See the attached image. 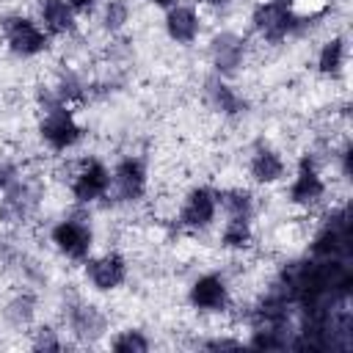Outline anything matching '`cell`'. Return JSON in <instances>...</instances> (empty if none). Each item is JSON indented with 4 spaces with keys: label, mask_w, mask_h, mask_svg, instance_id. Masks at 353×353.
I'll return each instance as SVG.
<instances>
[{
    "label": "cell",
    "mask_w": 353,
    "mask_h": 353,
    "mask_svg": "<svg viewBox=\"0 0 353 353\" xmlns=\"http://www.w3.org/2000/svg\"><path fill=\"white\" fill-rule=\"evenodd\" d=\"M314 14L298 11L292 0H259L251 8V30L259 41L270 47H281L290 39H298L309 30V22H314Z\"/></svg>",
    "instance_id": "obj_1"
},
{
    "label": "cell",
    "mask_w": 353,
    "mask_h": 353,
    "mask_svg": "<svg viewBox=\"0 0 353 353\" xmlns=\"http://www.w3.org/2000/svg\"><path fill=\"white\" fill-rule=\"evenodd\" d=\"M36 132H39V141L55 154L72 152L85 138V127L80 124L74 108L66 105V102H58L50 88L39 91V124H36Z\"/></svg>",
    "instance_id": "obj_2"
},
{
    "label": "cell",
    "mask_w": 353,
    "mask_h": 353,
    "mask_svg": "<svg viewBox=\"0 0 353 353\" xmlns=\"http://www.w3.org/2000/svg\"><path fill=\"white\" fill-rule=\"evenodd\" d=\"M0 39L3 47L22 61L41 58L52 50V36L39 25L36 17H28L22 11H8L0 17Z\"/></svg>",
    "instance_id": "obj_3"
},
{
    "label": "cell",
    "mask_w": 353,
    "mask_h": 353,
    "mask_svg": "<svg viewBox=\"0 0 353 353\" xmlns=\"http://www.w3.org/2000/svg\"><path fill=\"white\" fill-rule=\"evenodd\" d=\"M50 243L52 248L69 259V262H85L94 254V223L85 212H69L63 218H58L50 229Z\"/></svg>",
    "instance_id": "obj_4"
},
{
    "label": "cell",
    "mask_w": 353,
    "mask_h": 353,
    "mask_svg": "<svg viewBox=\"0 0 353 353\" xmlns=\"http://www.w3.org/2000/svg\"><path fill=\"white\" fill-rule=\"evenodd\" d=\"M61 320H63L66 334L77 345H99L110 331V317L105 314V309L85 298H77V295H72L63 303Z\"/></svg>",
    "instance_id": "obj_5"
},
{
    "label": "cell",
    "mask_w": 353,
    "mask_h": 353,
    "mask_svg": "<svg viewBox=\"0 0 353 353\" xmlns=\"http://www.w3.org/2000/svg\"><path fill=\"white\" fill-rule=\"evenodd\" d=\"M149 193V165L141 154H124L110 168V193L108 201L130 207L143 201Z\"/></svg>",
    "instance_id": "obj_6"
},
{
    "label": "cell",
    "mask_w": 353,
    "mask_h": 353,
    "mask_svg": "<svg viewBox=\"0 0 353 353\" xmlns=\"http://www.w3.org/2000/svg\"><path fill=\"white\" fill-rule=\"evenodd\" d=\"M41 207V185L25 174H19L0 193V223L3 226H25L36 218Z\"/></svg>",
    "instance_id": "obj_7"
},
{
    "label": "cell",
    "mask_w": 353,
    "mask_h": 353,
    "mask_svg": "<svg viewBox=\"0 0 353 353\" xmlns=\"http://www.w3.org/2000/svg\"><path fill=\"white\" fill-rule=\"evenodd\" d=\"M328 196V182L320 171V163L314 154H301L295 174L287 188V201L298 210H317Z\"/></svg>",
    "instance_id": "obj_8"
},
{
    "label": "cell",
    "mask_w": 353,
    "mask_h": 353,
    "mask_svg": "<svg viewBox=\"0 0 353 353\" xmlns=\"http://www.w3.org/2000/svg\"><path fill=\"white\" fill-rule=\"evenodd\" d=\"M221 212V201H218V188L212 185H193L176 210V226L182 232H207L215 226Z\"/></svg>",
    "instance_id": "obj_9"
},
{
    "label": "cell",
    "mask_w": 353,
    "mask_h": 353,
    "mask_svg": "<svg viewBox=\"0 0 353 353\" xmlns=\"http://www.w3.org/2000/svg\"><path fill=\"white\" fill-rule=\"evenodd\" d=\"M207 58L212 74L232 80L248 63V39L237 30H215L207 41Z\"/></svg>",
    "instance_id": "obj_10"
},
{
    "label": "cell",
    "mask_w": 353,
    "mask_h": 353,
    "mask_svg": "<svg viewBox=\"0 0 353 353\" xmlns=\"http://www.w3.org/2000/svg\"><path fill=\"white\" fill-rule=\"evenodd\" d=\"M185 298H188V306L196 314H207V317L226 314L232 309V287H229L226 276L215 273V270L199 273L188 284V295Z\"/></svg>",
    "instance_id": "obj_11"
},
{
    "label": "cell",
    "mask_w": 353,
    "mask_h": 353,
    "mask_svg": "<svg viewBox=\"0 0 353 353\" xmlns=\"http://www.w3.org/2000/svg\"><path fill=\"white\" fill-rule=\"evenodd\" d=\"M83 276L85 284L94 292L110 295L116 290H121L130 279V262L121 251H102V254H91L83 262Z\"/></svg>",
    "instance_id": "obj_12"
},
{
    "label": "cell",
    "mask_w": 353,
    "mask_h": 353,
    "mask_svg": "<svg viewBox=\"0 0 353 353\" xmlns=\"http://www.w3.org/2000/svg\"><path fill=\"white\" fill-rule=\"evenodd\" d=\"M69 193L77 207H91L105 201L110 193V165L99 157H85L69 179Z\"/></svg>",
    "instance_id": "obj_13"
},
{
    "label": "cell",
    "mask_w": 353,
    "mask_h": 353,
    "mask_svg": "<svg viewBox=\"0 0 353 353\" xmlns=\"http://www.w3.org/2000/svg\"><path fill=\"white\" fill-rule=\"evenodd\" d=\"M201 97H204V105L221 116V119H229V121H237L243 116H248L251 110V102L245 94H240L226 77H218V74H210L201 85Z\"/></svg>",
    "instance_id": "obj_14"
},
{
    "label": "cell",
    "mask_w": 353,
    "mask_h": 353,
    "mask_svg": "<svg viewBox=\"0 0 353 353\" xmlns=\"http://www.w3.org/2000/svg\"><path fill=\"white\" fill-rule=\"evenodd\" d=\"M248 179L259 188H270L287 179V160L270 141H256L248 152Z\"/></svg>",
    "instance_id": "obj_15"
},
{
    "label": "cell",
    "mask_w": 353,
    "mask_h": 353,
    "mask_svg": "<svg viewBox=\"0 0 353 353\" xmlns=\"http://www.w3.org/2000/svg\"><path fill=\"white\" fill-rule=\"evenodd\" d=\"M163 30L168 36L171 44L176 47H190L199 41L201 30H204V17L196 6L190 3H176L171 8H165V17H163Z\"/></svg>",
    "instance_id": "obj_16"
},
{
    "label": "cell",
    "mask_w": 353,
    "mask_h": 353,
    "mask_svg": "<svg viewBox=\"0 0 353 353\" xmlns=\"http://www.w3.org/2000/svg\"><path fill=\"white\" fill-rule=\"evenodd\" d=\"M77 17L80 14L69 6V0H36V19L52 39L77 33V28H80Z\"/></svg>",
    "instance_id": "obj_17"
},
{
    "label": "cell",
    "mask_w": 353,
    "mask_h": 353,
    "mask_svg": "<svg viewBox=\"0 0 353 353\" xmlns=\"http://www.w3.org/2000/svg\"><path fill=\"white\" fill-rule=\"evenodd\" d=\"M36 312H39V298H36V292L28 290V287H19L17 292H11V295L6 298V303H3V309H0L3 323H6L8 328H17V331L33 328Z\"/></svg>",
    "instance_id": "obj_18"
},
{
    "label": "cell",
    "mask_w": 353,
    "mask_h": 353,
    "mask_svg": "<svg viewBox=\"0 0 353 353\" xmlns=\"http://www.w3.org/2000/svg\"><path fill=\"white\" fill-rule=\"evenodd\" d=\"M345 66H347V39L342 33H334L320 44L314 69L325 80H339L345 74Z\"/></svg>",
    "instance_id": "obj_19"
},
{
    "label": "cell",
    "mask_w": 353,
    "mask_h": 353,
    "mask_svg": "<svg viewBox=\"0 0 353 353\" xmlns=\"http://www.w3.org/2000/svg\"><path fill=\"white\" fill-rule=\"evenodd\" d=\"M256 234H254V221L251 218H223L221 234H218V245L229 254H243L254 245Z\"/></svg>",
    "instance_id": "obj_20"
},
{
    "label": "cell",
    "mask_w": 353,
    "mask_h": 353,
    "mask_svg": "<svg viewBox=\"0 0 353 353\" xmlns=\"http://www.w3.org/2000/svg\"><path fill=\"white\" fill-rule=\"evenodd\" d=\"M218 201H221L223 218H251L254 221V215H256V196L243 185L218 190Z\"/></svg>",
    "instance_id": "obj_21"
},
{
    "label": "cell",
    "mask_w": 353,
    "mask_h": 353,
    "mask_svg": "<svg viewBox=\"0 0 353 353\" xmlns=\"http://www.w3.org/2000/svg\"><path fill=\"white\" fill-rule=\"evenodd\" d=\"M50 91H52V97L58 99V102H66V105H80L83 99H85V94L91 91L88 88V83L77 74V72H72V69H66V72H61L58 74V80L52 83V85H47Z\"/></svg>",
    "instance_id": "obj_22"
},
{
    "label": "cell",
    "mask_w": 353,
    "mask_h": 353,
    "mask_svg": "<svg viewBox=\"0 0 353 353\" xmlns=\"http://www.w3.org/2000/svg\"><path fill=\"white\" fill-rule=\"evenodd\" d=\"M132 19V6L130 0H102L99 3V28L108 36L121 33Z\"/></svg>",
    "instance_id": "obj_23"
},
{
    "label": "cell",
    "mask_w": 353,
    "mask_h": 353,
    "mask_svg": "<svg viewBox=\"0 0 353 353\" xmlns=\"http://www.w3.org/2000/svg\"><path fill=\"white\" fill-rule=\"evenodd\" d=\"M108 347L116 350V353H146V350H152V336H149L143 328L130 325V328L116 331V334L110 336Z\"/></svg>",
    "instance_id": "obj_24"
},
{
    "label": "cell",
    "mask_w": 353,
    "mask_h": 353,
    "mask_svg": "<svg viewBox=\"0 0 353 353\" xmlns=\"http://www.w3.org/2000/svg\"><path fill=\"white\" fill-rule=\"evenodd\" d=\"M28 334H30V347H33V350L50 353V350H63V347H66V339H63L61 331H58L55 325H50V323H33V328H30Z\"/></svg>",
    "instance_id": "obj_25"
},
{
    "label": "cell",
    "mask_w": 353,
    "mask_h": 353,
    "mask_svg": "<svg viewBox=\"0 0 353 353\" xmlns=\"http://www.w3.org/2000/svg\"><path fill=\"white\" fill-rule=\"evenodd\" d=\"M19 174H22V171H19L17 163H11V160H0V193H3Z\"/></svg>",
    "instance_id": "obj_26"
},
{
    "label": "cell",
    "mask_w": 353,
    "mask_h": 353,
    "mask_svg": "<svg viewBox=\"0 0 353 353\" xmlns=\"http://www.w3.org/2000/svg\"><path fill=\"white\" fill-rule=\"evenodd\" d=\"M199 347H204V350H223V347H243V339H226V336H212V339H204V342H199Z\"/></svg>",
    "instance_id": "obj_27"
},
{
    "label": "cell",
    "mask_w": 353,
    "mask_h": 353,
    "mask_svg": "<svg viewBox=\"0 0 353 353\" xmlns=\"http://www.w3.org/2000/svg\"><path fill=\"white\" fill-rule=\"evenodd\" d=\"M336 160H339V171H342V176L347 179V176H350V141H345V143L339 146Z\"/></svg>",
    "instance_id": "obj_28"
},
{
    "label": "cell",
    "mask_w": 353,
    "mask_h": 353,
    "mask_svg": "<svg viewBox=\"0 0 353 353\" xmlns=\"http://www.w3.org/2000/svg\"><path fill=\"white\" fill-rule=\"evenodd\" d=\"M99 3H102V0H69V6H72L77 14H91V11L99 8Z\"/></svg>",
    "instance_id": "obj_29"
},
{
    "label": "cell",
    "mask_w": 353,
    "mask_h": 353,
    "mask_svg": "<svg viewBox=\"0 0 353 353\" xmlns=\"http://www.w3.org/2000/svg\"><path fill=\"white\" fill-rule=\"evenodd\" d=\"M143 3H146V6H154V8H163V11H165V8L176 6L179 0H143Z\"/></svg>",
    "instance_id": "obj_30"
},
{
    "label": "cell",
    "mask_w": 353,
    "mask_h": 353,
    "mask_svg": "<svg viewBox=\"0 0 353 353\" xmlns=\"http://www.w3.org/2000/svg\"><path fill=\"white\" fill-rule=\"evenodd\" d=\"M204 3H207V6H212V8H226L232 0H204Z\"/></svg>",
    "instance_id": "obj_31"
}]
</instances>
